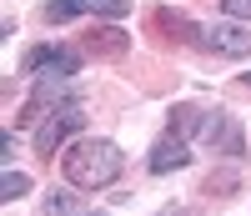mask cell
<instances>
[{
  "label": "cell",
  "instance_id": "9c48e42d",
  "mask_svg": "<svg viewBox=\"0 0 251 216\" xmlns=\"http://www.w3.org/2000/svg\"><path fill=\"white\" fill-rule=\"evenodd\" d=\"M86 40H91V51H96V55H126V35L111 30V26H106V30H91Z\"/></svg>",
  "mask_w": 251,
  "mask_h": 216
},
{
  "label": "cell",
  "instance_id": "277c9868",
  "mask_svg": "<svg viewBox=\"0 0 251 216\" xmlns=\"http://www.w3.org/2000/svg\"><path fill=\"white\" fill-rule=\"evenodd\" d=\"M201 46L216 51V55H246L251 51V30L236 26V20H226V26H206L201 30Z\"/></svg>",
  "mask_w": 251,
  "mask_h": 216
},
{
  "label": "cell",
  "instance_id": "8992f818",
  "mask_svg": "<svg viewBox=\"0 0 251 216\" xmlns=\"http://www.w3.org/2000/svg\"><path fill=\"white\" fill-rule=\"evenodd\" d=\"M156 26H161L166 35L191 40V46H201V30H206V26H191V20H186V15H176V10H156Z\"/></svg>",
  "mask_w": 251,
  "mask_h": 216
},
{
  "label": "cell",
  "instance_id": "7a4b0ae2",
  "mask_svg": "<svg viewBox=\"0 0 251 216\" xmlns=\"http://www.w3.org/2000/svg\"><path fill=\"white\" fill-rule=\"evenodd\" d=\"M80 126H86V111H80V101H66V106H55V111L35 126V156H55L60 141L75 136Z\"/></svg>",
  "mask_w": 251,
  "mask_h": 216
},
{
  "label": "cell",
  "instance_id": "ba28073f",
  "mask_svg": "<svg viewBox=\"0 0 251 216\" xmlns=\"http://www.w3.org/2000/svg\"><path fill=\"white\" fill-rule=\"evenodd\" d=\"M80 206H86V201H80L75 191H50V196H46V206H40V211H46V216H86Z\"/></svg>",
  "mask_w": 251,
  "mask_h": 216
},
{
  "label": "cell",
  "instance_id": "3957f363",
  "mask_svg": "<svg viewBox=\"0 0 251 216\" xmlns=\"http://www.w3.org/2000/svg\"><path fill=\"white\" fill-rule=\"evenodd\" d=\"M75 71H80V51L71 46H35L25 55V76L35 81H71Z\"/></svg>",
  "mask_w": 251,
  "mask_h": 216
},
{
  "label": "cell",
  "instance_id": "30bf717a",
  "mask_svg": "<svg viewBox=\"0 0 251 216\" xmlns=\"http://www.w3.org/2000/svg\"><path fill=\"white\" fill-rule=\"evenodd\" d=\"M86 10H91V0H50V5H46V20H50V26H66V20L86 15Z\"/></svg>",
  "mask_w": 251,
  "mask_h": 216
},
{
  "label": "cell",
  "instance_id": "5bb4252c",
  "mask_svg": "<svg viewBox=\"0 0 251 216\" xmlns=\"http://www.w3.org/2000/svg\"><path fill=\"white\" fill-rule=\"evenodd\" d=\"M91 216H106V211H91Z\"/></svg>",
  "mask_w": 251,
  "mask_h": 216
},
{
  "label": "cell",
  "instance_id": "8fae6325",
  "mask_svg": "<svg viewBox=\"0 0 251 216\" xmlns=\"http://www.w3.org/2000/svg\"><path fill=\"white\" fill-rule=\"evenodd\" d=\"M25 191H30V176H20V171H5V176H0V196H5V201L25 196Z\"/></svg>",
  "mask_w": 251,
  "mask_h": 216
},
{
  "label": "cell",
  "instance_id": "6da1fadb",
  "mask_svg": "<svg viewBox=\"0 0 251 216\" xmlns=\"http://www.w3.org/2000/svg\"><path fill=\"white\" fill-rule=\"evenodd\" d=\"M121 146L116 141H100V136H80L71 151H66V161H60V171H66V181L80 186V191H100V186H111L121 176Z\"/></svg>",
  "mask_w": 251,
  "mask_h": 216
},
{
  "label": "cell",
  "instance_id": "52a82bcc",
  "mask_svg": "<svg viewBox=\"0 0 251 216\" xmlns=\"http://www.w3.org/2000/svg\"><path fill=\"white\" fill-rule=\"evenodd\" d=\"M201 121H206L201 106H176L171 111V131L176 136H201Z\"/></svg>",
  "mask_w": 251,
  "mask_h": 216
},
{
  "label": "cell",
  "instance_id": "5b68a950",
  "mask_svg": "<svg viewBox=\"0 0 251 216\" xmlns=\"http://www.w3.org/2000/svg\"><path fill=\"white\" fill-rule=\"evenodd\" d=\"M186 161H191V151H186V136H176V131H166L151 146V176H171V171H181Z\"/></svg>",
  "mask_w": 251,
  "mask_h": 216
},
{
  "label": "cell",
  "instance_id": "7c38bea8",
  "mask_svg": "<svg viewBox=\"0 0 251 216\" xmlns=\"http://www.w3.org/2000/svg\"><path fill=\"white\" fill-rule=\"evenodd\" d=\"M91 10H96V15H106V20H121L126 10H131V0H91Z\"/></svg>",
  "mask_w": 251,
  "mask_h": 216
},
{
  "label": "cell",
  "instance_id": "9a60e30c",
  "mask_svg": "<svg viewBox=\"0 0 251 216\" xmlns=\"http://www.w3.org/2000/svg\"><path fill=\"white\" fill-rule=\"evenodd\" d=\"M246 81H251V76H246Z\"/></svg>",
  "mask_w": 251,
  "mask_h": 216
},
{
  "label": "cell",
  "instance_id": "4fadbf2b",
  "mask_svg": "<svg viewBox=\"0 0 251 216\" xmlns=\"http://www.w3.org/2000/svg\"><path fill=\"white\" fill-rule=\"evenodd\" d=\"M221 10L231 20H251V0H221Z\"/></svg>",
  "mask_w": 251,
  "mask_h": 216
}]
</instances>
